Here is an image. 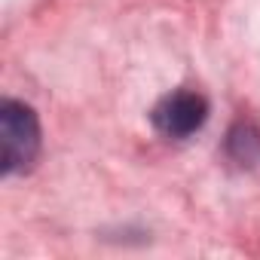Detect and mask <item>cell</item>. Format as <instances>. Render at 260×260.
<instances>
[{
    "instance_id": "obj_1",
    "label": "cell",
    "mask_w": 260,
    "mask_h": 260,
    "mask_svg": "<svg viewBox=\"0 0 260 260\" xmlns=\"http://www.w3.org/2000/svg\"><path fill=\"white\" fill-rule=\"evenodd\" d=\"M0 162L7 175L28 172L40 153V122L37 113L22 101L0 104Z\"/></svg>"
},
{
    "instance_id": "obj_2",
    "label": "cell",
    "mask_w": 260,
    "mask_h": 260,
    "mask_svg": "<svg viewBox=\"0 0 260 260\" xmlns=\"http://www.w3.org/2000/svg\"><path fill=\"white\" fill-rule=\"evenodd\" d=\"M153 125L156 132L166 138H187L193 132H199L202 122L208 119V101L199 92H172L166 95L156 107H153Z\"/></svg>"
}]
</instances>
